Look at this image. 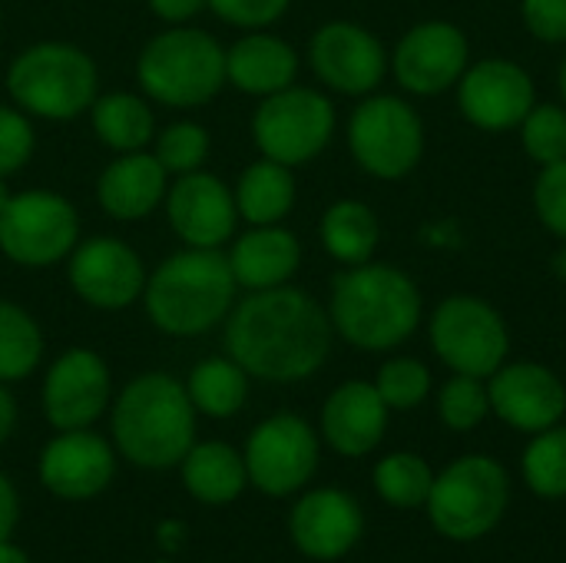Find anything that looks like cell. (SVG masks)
<instances>
[{"instance_id": "cell-41", "label": "cell", "mask_w": 566, "mask_h": 563, "mask_svg": "<svg viewBox=\"0 0 566 563\" xmlns=\"http://www.w3.org/2000/svg\"><path fill=\"white\" fill-rule=\"evenodd\" d=\"M527 30L544 43H566V0H524Z\"/></svg>"}, {"instance_id": "cell-25", "label": "cell", "mask_w": 566, "mask_h": 563, "mask_svg": "<svg viewBox=\"0 0 566 563\" xmlns=\"http://www.w3.org/2000/svg\"><path fill=\"white\" fill-rule=\"evenodd\" d=\"M298 76V53L289 40L249 30L226 50V83L245 96H272Z\"/></svg>"}, {"instance_id": "cell-35", "label": "cell", "mask_w": 566, "mask_h": 563, "mask_svg": "<svg viewBox=\"0 0 566 563\" xmlns=\"http://www.w3.org/2000/svg\"><path fill=\"white\" fill-rule=\"evenodd\" d=\"M438 411L451 431H474L491 415V395L484 378L454 375L438 395Z\"/></svg>"}, {"instance_id": "cell-15", "label": "cell", "mask_w": 566, "mask_h": 563, "mask_svg": "<svg viewBox=\"0 0 566 563\" xmlns=\"http://www.w3.org/2000/svg\"><path fill=\"white\" fill-rule=\"evenodd\" d=\"M166 219L182 246L192 249H226L235 239L239 209L235 192L219 176L196 169L176 176L166 189Z\"/></svg>"}, {"instance_id": "cell-21", "label": "cell", "mask_w": 566, "mask_h": 563, "mask_svg": "<svg viewBox=\"0 0 566 563\" xmlns=\"http://www.w3.org/2000/svg\"><path fill=\"white\" fill-rule=\"evenodd\" d=\"M365 531L361 508L352 494L338 488H318L298 498L289 518V534L295 548L312 561L345 557Z\"/></svg>"}, {"instance_id": "cell-20", "label": "cell", "mask_w": 566, "mask_h": 563, "mask_svg": "<svg viewBox=\"0 0 566 563\" xmlns=\"http://www.w3.org/2000/svg\"><path fill=\"white\" fill-rule=\"evenodd\" d=\"M116 471L113 448L90 428L60 431L40 451V481L50 494L63 501L96 498Z\"/></svg>"}, {"instance_id": "cell-11", "label": "cell", "mask_w": 566, "mask_h": 563, "mask_svg": "<svg viewBox=\"0 0 566 563\" xmlns=\"http://www.w3.org/2000/svg\"><path fill=\"white\" fill-rule=\"evenodd\" d=\"M431 348L454 375L491 378L511 348L497 309L478 295H451L431 315Z\"/></svg>"}, {"instance_id": "cell-27", "label": "cell", "mask_w": 566, "mask_h": 563, "mask_svg": "<svg viewBox=\"0 0 566 563\" xmlns=\"http://www.w3.org/2000/svg\"><path fill=\"white\" fill-rule=\"evenodd\" d=\"M90 126L96 133V139L119 153H139L153 143L156 136V113L149 106V100L126 93V90H113L93 100L90 106Z\"/></svg>"}, {"instance_id": "cell-48", "label": "cell", "mask_w": 566, "mask_h": 563, "mask_svg": "<svg viewBox=\"0 0 566 563\" xmlns=\"http://www.w3.org/2000/svg\"><path fill=\"white\" fill-rule=\"evenodd\" d=\"M557 83H560V93H564V103H566V56H564V63H560V80H557Z\"/></svg>"}, {"instance_id": "cell-42", "label": "cell", "mask_w": 566, "mask_h": 563, "mask_svg": "<svg viewBox=\"0 0 566 563\" xmlns=\"http://www.w3.org/2000/svg\"><path fill=\"white\" fill-rule=\"evenodd\" d=\"M146 3H149V13L169 27L189 23L196 13L206 10V0H146Z\"/></svg>"}, {"instance_id": "cell-13", "label": "cell", "mask_w": 566, "mask_h": 563, "mask_svg": "<svg viewBox=\"0 0 566 563\" xmlns=\"http://www.w3.org/2000/svg\"><path fill=\"white\" fill-rule=\"evenodd\" d=\"M146 275L139 252L116 236L80 239L66 256V282L73 295L99 312H119L139 302Z\"/></svg>"}, {"instance_id": "cell-36", "label": "cell", "mask_w": 566, "mask_h": 563, "mask_svg": "<svg viewBox=\"0 0 566 563\" xmlns=\"http://www.w3.org/2000/svg\"><path fill=\"white\" fill-rule=\"evenodd\" d=\"M524 149L534 163L551 166L566 159V106L534 103V110L521 123Z\"/></svg>"}, {"instance_id": "cell-28", "label": "cell", "mask_w": 566, "mask_h": 563, "mask_svg": "<svg viewBox=\"0 0 566 563\" xmlns=\"http://www.w3.org/2000/svg\"><path fill=\"white\" fill-rule=\"evenodd\" d=\"M232 192L239 219L249 226H279L295 206V176L289 166L262 156L242 169Z\"/></svg>"}, {"instance_id": "cell-9", "label": "cell", "mask_w": 566, "mask_h": 563, "mask_svg": "<svg viewBox=\"0 0 566 563\" xmlns=\"http://www.w3.org/2000/svg\"><path fill=\"white\" fill-rule=\"evenodd\" d=\"M80 242L76 206L50 189L13 192L0 212V252L23 269L63 262Z\"/></svg>"}, {"instance_id": "cell-12", "label": "cell", "mask_w": 566, "mask_h": 563, "mask_svg": "<svg viewBox=\"0 0 566 563\" xmlns=\"http://www.w3.org/2000/svg\"><path fill=\"white\" fill-rule=\"evenodd\" d=\"M242 461L249 481L262 494L285 498L312 481L318 468V438L305 418L279 411L255 425V431L245 441Z\"/></svg>"}, {"instance_id": "cell-47", "label": "cell", "mask_w": 566, "mask_h": 563, "mask_svg": "<svg viewBox=\"0 0 566 563\" xmlns=\"http://www.w3.org/2000/svg\"><path fill=\"white\" fill-rule=\"evenodd\" d=\"M554 269H557V275H560V279H566V249L557 256V259H554Z\"/></svg>"}, {"instance_id": "cell-19", "label": "cell", "mask_w": 566, "mask_h": 563, "mask_svg": "<svg viewBox=\"0 0 566 563\" xmlns=\"http://www.w3.org/2000/svg\"><path fill=\"white\" fill-rule=\"evenodd\" d=\"M488 395H491V411L504 425L527 435L560 425V418L566 415V385L537 362L501 365L491 375Z\"/></svg>"}, {"instance_id": "cell-14", "label": "cell", "mask_w": 566, "mask_h": 563, "mask_svg": "<svg viewBox=\"0 0 566 563\" xmlns=\"http://www.w3.org/2000/svg\"><path fill=\"white\" fill-rule=\"evenodd\" d=\"M312 73L335 93L368 96L388 70V53L381 40L352 20H328L308 40Z\"/></svg>"}, {"instance_id": "cell-17", "label": "cell", "mask_w": 566, "mask_h": 563, "mask_svg": "<svg viewBox=\"0 0 566 563\" xmlns=\"http://www.w3.org/2000/svg\"><path fill=\"white\" fill-rule=\"evenodd\" d=\"M468 56L471 46L464 30L448 20H424L398 40L391 53V70L408 93L434 96L451 90L464 76Z\"/></svg>"}, {"instance_id": "cell-2", "label": "cell", "mask_w": 566, "mask_h": 563, "mask_svg": "<svg viewBox=\"0 0 566 563\" xmlns=\"http://www.w3.org/2000/svg\"><path fill=\"white\" fill-rule=\"evenodd\" d=\"M235 292L239 285L222 249L186 246L146 275L139 302L163 335L196 338L229 319Z\"/></svg>"}, {"instance_id": "cell-31", "label": "cell", "mask_w": 566, "mask_h": 563, "mask_svg": "<svg viewBox=\"0 0 566 563\" xmlns=\"http://www.w3.org/2000/svg\"><path fill=\"white\" fill-rule=\"evenodd\" d=\"M43 358V332L36 325V319L10 302L0 299V382H23L27 375L36 372Z\"/></svg>"}, {"instance_id": "cell-32", "label": "cell", "mask_w": 566, "mask_h": 563, "mask_svg": "<svg viewBox=\"0 0 566 563\" xmlns=\"http://www.w3.org/2000/svg\"><path fill=\"white\" fill-rule=\"evenodd\" d=\"M434 484V471L411 451H395L375 465V491L391 508H424Z\"/></svg>"}, {"instance_id": "cell-24", "label": "cell", "mask_w": 566, "mask_h": 563, "mask_svg": "<svg viewBox=\"0 0 566 563\" xmlns=\"http://www.w3.org/2000/svg\"><path fill=\"white\" fill-rule=\"evenodd\" d=\"M229 269L235 275V285L245 292L279 289L289 285L302 265V242L295 232L279 226H249L239 239L226 249Z\"/></svg>"}, {"instance_id": "cell-34", "label": "cell", "mask_w": 566, "mask_h": 563, "mask_svg": "<svg viewBox=\"0 0 566 563\" xmlns=\"http://www.w3.org/2000/svg\"><path fill=\"white\" fill-rule=\"evenodd\" d=\"M209 129L196 119H176L153 136V156L172 179L202 169L209 159Z\"/></svg>"}, {"instance_id": "cell-45", "label": "cell", "mask_w": 566, "mask_h": 563, "mask_svg": "<svg viewBox=\"0 0 566 563\" xmlns=\"http://www.w3.org/2000/svg\"><path fill=\"white\" fill-rule=\"evenodd\" d=\"M0 563H30L20 548H13L10 541H0Z\"/></svg>"}, {"instance_id": "cell-8", "label": "cell", "mask_w": 566, "mask_h": 563, "mask_svg": "<svg viewBox=\"0 0 566 563\" xmlns=\"http://www.w3.org/2000/svg\"><path fill=\"white\" fill-rule=\"evenodd\" d=\"M335 133V106L325 93L312 86H285L252 113V139L265 159H275L289 169L312 163Z\"/></svg>"}, {"instance_id": "cell-44", "label": "cell", "mask_w": 566, "mask_h": 563, "mask_svg": "<svg viewBox=\"0 0 566 563\" xmlns=\"http://www.w3.org/2000/svg\"><path fill=\"white\" fill-rule=\"evenodd\" d=\"M13 425H17V402L7 392V385L0 382V445L13 435Z\"/></svg>"}, {"instance_id": "cell-7", "label": "cell", "mask_w": 566, "mask_h": 563, "mask_svg": "<svg viewBox=\"0 0 566 563\" xmlns=\"http://www.w3.org/2000/svg\"><path fill=\"white\" fill-rule=\"evenodd\" d=\"M511 501L507 471L484 455L451 461L431 484L428 518L448 541H481L491 534Z\"/></svg>"}, {"instance_id": "cell-29", "label": "cell", "mask_w": 566, "mask_h": 563, "mask_svg": "<svg viewBox=\"0 0 566 563\" xmlns=\"http://www.w3.org/2000/svg\"><path fill=\"white\" fill-rule=\"evenodd\" d=\"M318 239L335 262L361 265V262H371L378 239H381V226L371 206L358 199H338L325 209L318 222Z\"/></svg>"}, {"instance_id": "cell-18", "label": "cell", "mask_w": 566, "mask_h": 563, "mask_svg": "<svg viewBox=\"0 0 566 563\" xmlns=\"http://www.w3.org/2000/svg\"><path fill=\"white\" fill-rule=\"evenodd\" d=\"M458 103L478 129L504 133L524 123L537 103V90L524 66L491 56L464 70L458 80Z\"/></svg>"}, {"instance_id": "cell-16", "label": "cell", "mask_w": 566, "mask_h": 563, "mask_svg": "<svg viewBox=\"0 0 566 563\" xmlns=\"http://www.w3.org/2000/svg\"><path fill=\"white\" fill-rule=\"evenodd\" d=\"M109 368L93 348H66L43 378V415L56 431L90 428L109 405Z\"/></svg>"}, {"instance_id": "cell-30", "label": "cell", "mask_w": 566, "mask_h": 563, "mask_svg": "<svg viewBox=\"0 0 566 563\" xmlns=\"http://www.w3.org/2000/svg\"><path fill=\"white\" fill-rule=\"evenodd\" d=\"M186 392L199 415L232 418L235 411H242L249 398V375L229 355H212V358H202L189 372Z\"/></svg>"}, {"instance_id": "cell-46", "label": "cell", "mask_w": 566, "mask_h": 563, "mask_svg": "<svg viewBox=\"0 0 566 563\" xmlns=\"http://www.w3.org/2000/svg\"><path fill=\"white\" fill-rule=\"evenodd\" d=\"M10 196H13V192L7 189V179H0V212L7 209V202H10Z\"/></svg>"}, {"instance_id": "cell-6", "label": "cell", "mask_w": 566, "mask_h": 563, "mask_svg": "<svg viewBox=\"0 0 566 563\" xmlns=\"http://www.w3.org/2000/svg\"><path fill=\"white\" fill-rule=\"evenodd\" d=\"M136 83L159 106H206L226 86V46L212 33L186 23L159 30L136 56Z\"/></svg>"}, {"instance_id": "cell-22", "label": "cell", "mask_w": 566, "mask_h": 563, "mask_svg": "<svg viewBox=\"0 0 566 563\" xmlns=\"http://www.w3.org/2000/svg\"><path fill=\"white\" fill-rule=\"evenodd\" d=\"M169 189V173L146 149L119 153L96 176V202L116 222H143L163 202Z\"/></svg>"}, {"instance_id": "cell-3", "label": "cell", "mask_w": 566, "mask_h": 563, "mask_svg": "<svg viewBox=\"0 0 566 563\" xmlns=\"http://www.w3.org/2000/svg\"><path fill=\"white\" fill-rule=\"evenodd\" d=\"M332 329L361 352L405 345L421 322V292L398 265L361 262L332 279Z\"/></svg>"}, {"instance_id": "cell-38", "label": "cell", "mask_w": 566, "mask_h": 563, "mask_svg": "<svg viewBox=\"0 0 566 563\" xmlns=\"http://www.w3.org/2000/svg\"><path fill=\"white\" fill-rule=\"evenodd\" d=\"M36 149L33 123L23 110L0 103V179H10L20 173Z\"/></svg>"}, {"instance_id": "cell-43", "label": "cell", "mask_w": 566, "mask_h": 563, "mask_svg": "<svg viewBox=\"0 0 566 563\" xmlns=\"http://www.w3.org/2000/svg\"><path fill=\"white\" fill-rule=\"evenodd\" d=\"M17 514H20L17 491H13L10 478L0 475V541H10V534L17 528Z\"/></svg>"}, {"instance_id": "cell-37", "label": "cell", "mask_w": 566, "mask_h": 563, "mask_svg": "<svg viewBox=\"0 0 566 563\" xmlns=\"http://www.w3.org/2000/svg\"><path fill=\"white\" fill-rule=\"evenodd\" d=\"M375 388L388 408L408 411L431 395V372L418 358H391L378 368Z\"/></svg>"}, {"instance_id": "cell-33", "label": "cell", "mask_w": 566, "mask_h": 563, "mask_svg": "<svg viewBox=\"0 0 566 563\" xmlns=\"http://www.w3.org/2000/svg\"><path fill=\"white\" fill-rule=\"evenodd\" d=\"M524 481L544 501L566 498V428L537 431L524 451Z\"/></svg>"}, {"instance_id": "cell-23", "label": "cell", "mask_w": 566, "mask_h": 563, "mask_svg": "<svg viewBox=\"0 0 566 563\" xmlns=\"http://www.w3.org/2000/svg\"><path fill=\"white\" fill-rule=\"evenodd\" d=\"M388 411L391 408L381 402L371 382H345L322 408V435L338 455L361 458L381 445L388 431Z\"/></svg>"}, {"instance_id": "cell-40", "label": "cell", "mask_w": 566, "mask_h": 563, "mask_svg": "<svg viewBox=\"0 0 566 563\" xmlns=\"http://www.w3.org/2000/svg\"><path fill=\"white\" fill-rule=\"evenodd\" d=\"M289 7L292 0H206V10L239 30H265L279 23Z\"/></svg>"}, {"instance_id": "cell-26", "label": "cell", "mask_w": 566, "mask_h": 563, "mask_svg": "<svg viewBox=\"0 0 566 563\" xmlns=\"http://www.w3.org/2000/svg\"><path fill=\"white\" fill-rule=\"evenodd\" d=\"M182 465V484L186 491L199 501V504H232L249 475H245V461L235 448H229L226 441H202L192 445L189 455L179 461Z\"/></svg>"}, {"instance_id": "cell-1", "label": "cell", "mask_w": 566, "mask_h": 563, "mask_svg": "<svg viewBox=\"0 0 566 563\" xmlns=\"http://www.w3.org/2000/svg\"><path fill=\"white\" fill-rule=\"evenodd\" d=\"M328 312L295 285L242 295L226 319V355L249 378L292 385L312 378L332 352Z\"/></svg>"}, {"instance_id": "cell-5", "label": "cell", "mask_w": 566, "mask_h": 563, "mask_svg": "<svg viewBox=\"0 0 566 563\" xmlns=\"http://www.w3.org/2000/svg\"><path fill=\"white\" fill-rule=\"evenodd\" d=\"M7 93L30 119L70 123L90 113L99 96L96 60L66 40H40L23 46L7 66Z\"/></svg>"}, {"instance_id": "cell-39", "label": "cell", "mask_w": 566, "mask_h": 563, "mask_svg": "<svg viewBox=\"0 0 566 563\" xmlns=\"http://www.w3.org/2000/svg\"><path fill=\"white\" fill-rule=\"evenodd\" d=\"M534 209L554 236L566 239V159L541 166V176L534 183Z\"/></svg>"}, {"instance_id": "cell-4", "label": "cell", "mask_w": 566, "mask_h": 563, "mask_svg": "<svg viewBox=\"0 0 566 563\" xmlns=\"http://www.w3.org/2000/svg\"><path fill=\"white\" fill-rule=\"evenodd\" d=\"M113 441L136 468H176L196 445V408L186 385L166 372L136 375L113 405Z\"/></svg>"}, {"instance_id": "cell-10", "label": "cell", "mask_w": 566, "mask_h": 563, "mask_svg": "<svg viewBox=\"0 0 566 563\" xmlns=\"http://www.w3.org/2000/svg\"><path fill=\"white\" fill-rule=\"evenodd\" d=\"M348 149L375 179L408 176L424 153V123L401 96H368L348 119Z\"/></svg>"}]
</instances>
